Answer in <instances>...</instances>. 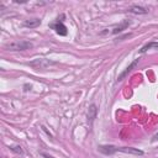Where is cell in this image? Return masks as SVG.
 <instances>
[{
  "label": "cell",
  "instance_id": "1",
  "mask_svg": "<svg viewBox=\"0 0 158 158\" xmlns=\"http://www.w3.org/2000/svg\"><path fill=\"white\" fill-rule=\"evenodd\" d=\"M99 151L106 156L109 154H114L116 152H122V153H131V154H138L142 156L143 152L136 148H131V147H115V146H99Z\"/></svg>",
  "mask_w": 158,
  "mask_h": 158
},
{
  "label": "cell",
  "instance_id": "2",
  "mask_svg": "<svg viewBox=\"0 0 158 158\" xmlns=\"http://www.w3.org/2000/svg\"><path fill=\"white\" fill-rule=\"evenodd\" d=\"M7 48H10L11 51H22V49H26V48H31L32 44L30 42H25V41H21V42H12L10 44L6 46Z\"/></svg>",
  "mask_w": 158,
  "mask_h": 158
},
{
  "label": "cell",
  "instance_id": "3",
  "mask_svg": "<svg viewBox=\"0 0 158 158\" xmlns=\"http://www.w3.org/2000/svg\"><path fill=\"white\" fill-rule=\"evenodd\" d=\"M51 27L53 28V30H56V32L58 33V35H60V36H65L67 35V27L62 23V22H56V23H52L51 25Z\"/></svg>",
  "mask_w": 158,
  "mask_h": 158
},
{
  "label": "cell",
  "instance_id": "4",
  "mask_svg": "<svg viewBox=\"0 0 158 158\" xmlns=\"http://www.w3.org/2000/svg\"><path fill=\"white\" fill-rule=\"evenodd\" d=\"M128 11L135 12V14H146V12H147V9L141 7V6H132V7H130Z\"/></svg>",
  "mask_w": 158,
  "mask_h": 158
},
{
  "label": "cell",
  "instance_id": "5",
  "mask_svg": "<svg viewBox=\"0 0 158 158\" xmlns=\"http://www.w3.org/2000/svg\"><path fill=\"white\" fill-rule=\"evenodd\" d=\"M41 23V20H38V19H33V20H30V21H25V26H27V27H36V26H38Z\"/></svg>",
  "mask_w": 158,
  "mask_h": 158
},
{
  "label": "cell",
  "instance_id": "6",
  "mask_svg": "<svg viewBox=\"0 0 158 158\" xmlns=\"http://www.w3.org/2000/svg\"><path fill=\"white\" fill-rule=\"evenodd\" d=\"M137 63H138V59H136V60H135V62H133V63H132V64H131V65H130V67H128V68H127V69H126V70H125V72L118 77V80H122V78H123L128 72H131V70H132V68H135V67L137 65Z\"/></svg>",
  "mask_w": 158,
  "mask_h": 158
},
{
  "label": "cell",
  "instance_id": "7",
  "mask_svg": "<svg viewBox=\"0 0 158 158\" xmlns=\"http://www.w3.org/2000/svg\"><path fill=\"white\" fill-rule=\"evenodd\" d=\"M128 23L130 22H127V21H125V22H122L120 26H117V27H115L114 28V31H112V33H117V32H120V31H122L123 28H126L127 26H128Z\"/></svg>",
  "mask_w": 158,
  "mask_h": 158
},
{
  "label": "cell",
  "instance_id": "8",
  "mask_svg": "<svg viewBox=\"0 0 158 158\" xmlns=\"http://www.w3.org/2000/svg\"><path fill=\"white\" fill-rule=\"evenodd\" d=\"M95 114H96V107H95V105H91V106H90V109H89V112H88L89 118H90V120H93V118H94V116H95Z\"/></svg>",
  "mask_w": 158,
  "mask_h": 158
},
{
  "label": "cell",
  "instance_id": "9",
  "mask_svg": "<svg viewBox=\"0 0 158 158\" xmlns=\"http://www.w3.org/2000/svg\"><path fill=\"white\" fill-rule=\"evenodd\" d=\"M151 47H156V48H158V43H156V42H152V43H148V44H146L144 47H142V49H141V53H143V52H146L148 48H151Z\"/></svg>",
  "mask_w": 158,
  "mask_h": 158
},
{
  "label": "cell",
  "instance_id": "10",
  "mask_svg": "<svg viewBox=\"0 0 158 158\" xmlns=\"http://www.w3.org/2000/svg\"><path fill=\"white\" fill-rule=\"evenodd\" d=\"M156 141H158V132L152 137V142H156Z\"/></svg>",
  "mask_w": 158,
  "mask_h": 158
},
{
  "label": "cell",
  "instance_id": "11",
  "mask_svg": "<svg viewBox=\"0 0 158 158\" xmlns=\"http://www.w3.org/2000/svg\"><path fill=\"white\" fill-rule=\"evenodd\" d=\"M43 157H44V158H53L52 156H48V154H43Z\"/></svg>",
  "mask_w": 158,
  "mask_h": 158
}]
</instances>
